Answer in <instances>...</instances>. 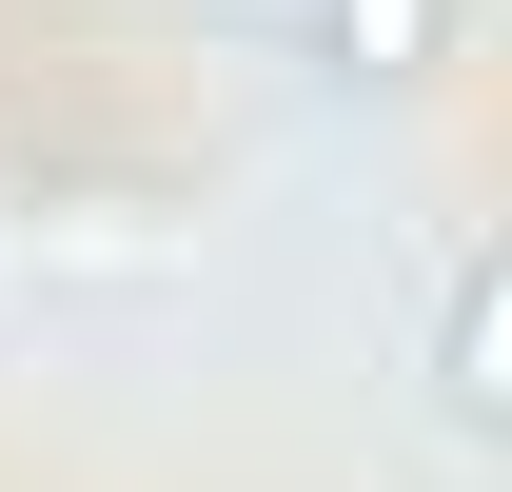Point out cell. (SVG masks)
<instances>
[{"label": "cell", "instance_id": "6da1fadb", "mask_svg": "<svg viewBox=\"0 0 512 492\" xmlns=\"http://www.w3.org/2000/svg\"><path fill=\"white\" fill-rule=\"evenodd\" d=\"M434 414H453V433L512 414V276H493V237L434 256Z\"/></svg>", "mask_w": 512, "mask_h": 492}, {"label": "cell", "instance_id": "7a4b0ae2", "mask_svg": "<svg viewBox=\"0 0 512 492\" xmlns=\"http://www.w3.org/2000/svg\"><path fill=\"white\" fill-rule=\"evenodd\" d=\"M60 256V276H158V256H178V217H158V197H40V217H0V256Z\"/></svg>", "mask_w": 512, "mask_h": 492}, {"label": "cell", "instance_id": "3957f363", "mask_svg": "<svg viewBox=\"0 0 512 492\" xmlns=\"http://www.w3.org/2000/svg\"><path fill=\"white\" fill-rule=\"evenodd\" d=\"M316 40H335V79H434L453 0H316Z\"/></svg>", "mask_w": 512, "mask_h": 492}]
</instances>
